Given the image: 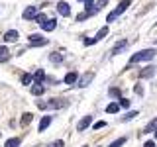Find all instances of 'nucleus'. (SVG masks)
Listing matches in <instances>:
<instances>
[{
  "label": "nucleus",
  "mask_w": 157,
  "mask_h": 147,
  "mask_svg": "<svg viewBox=\"0 0 157 147\" xmlns=\"http://www.w3.org/2000/svg\"><path fill=\"white\" fill-rule=\"evenodd\" d=\"M155 49H141V51L134 53V55L130 57V65H134V63H141V61H151V59L155 57Z\"/></svg>",
  "instance_id": "1"
},
{
  "label": "nucleus",
  "mask_w": 157,
  "mask_h": 147,
  "mask_svg": "<svg viewBox=\"0 0 157 147\" xmlns=\"http://www.w3.org/2000/svg\"><path fill=\"white\" fill-rule=\"evenodd\" d=\"M67 106V100H61V98H53V100H39L37 102V108L39 110H59V108H65Z\"/></svg>",
  "instance_id": "2"
},
{
  "label": "nucleus",
  "mask_w": 157,
  "mask_h": 147,
  "mask_svg": "<svg viewBox=\"0 0 157 147\" xmlns=\"http://www.w3.org/2000/svg\"><path fill=\"white\" fill-rule=\"evenodd\" d=\"M130 4H132V0H122V2L116 6V10H114V12H110V14L106 16V22H114V20H116L118 16H120V14L124 12V10H126L128 6H130Z\"/></svg>",
  "instance_id": "3"
},
{
  "label": "nucleus",
  "mask_w": 157,
  "mask_h": 147,
  "mask_svg": "<svg viewBox=\"0 0 157 147\" xmlns=\"http://www.w3.org/2000/svg\"><path fill=\"white\" fill-rule=\"evenodd\" d=\"M45 43H47V39L41 37L39 33H32V36H29V45L32 47H41V45H45Z\"/></svg>",
  "instance_id": "4"
},
{
  "label": "nucleus",
  "mask_w": 157,
  "mask_h": 147,
  "mask_svg": "<svg viewBox=\"0 0 157 147\" xmlns=\"http://www.w3.org/2000/svg\"><path fill=\"white\" fill-rule=\"evenodd\" d=\"M128 45H130V41H128V39H120V41L112 47V55H120V53H124L126 49H128Z\"/></svg>",
  "instance_id": "5"
},
{
  "label": "nucleus",
  "mask_w": 157,
  "mask_h": 147,
  "mask_svg": "<svg viewBox=\"0 0 157 147\" xmlns=\"http://www.w3.org/2000/svg\"><path fill=\"white\" fill-rule=\"evenodd\" d=\"M106 33H108V26H104V28H100V29H98V33H96V36H94V39H85V45H92V43L100 41L102 37H106Z\"/></svg>",
  "instance_id": "6"
},
{
  "label": "nucleus",
  "mask_w": 157,
  "mask_h": 147,
  "mask_svg": "<svg viewBox=\"0 0 157 147\" xmlns=\"http://www.w3.org/2000/svg\"><path fill=\"white\" fill-rule=\"evenodd\" d=\"M36 16H37V6H28L22 14L24 20H36Z\"/></svg>",
  "instance_id": "7"
},
{
  "label": "nucleus",
  "mask_w": 157,
  "mask_h": 147,
  "mask_svg": "<svg viewBox=\"0 0 157 147\" xmlns=\"http://www.w3.org/2000/svg\"><path fill=\"white\" fill-rule=\"evenodd\" d=\"M18 37H20V33L16 32V29H8V32L4 33V41H6V43H14V41H18Z\"/></svg>",
  "instance_id": "8"
},
{
  "label": "nucleus",
  "mask_w": 157,
  "mask_h": 147,
  "mask_svg": "<svg viewBox=\"0 0 157 147\" xmlns=\"http://www.w3.org/2000/svg\"><path fill=\"white\" fill-rule=\"evenodd\" d=\"M90 124H92V116H82V120L78 122L77 130H78V131H85V130H86V127L90 126Z\"/></svg>",
  "instance_id": "9"
},
{
  "label": "nucleus",
  "mask_w": 157,
  "mask_h": 147,
  "mask_svg": "<svg viewBox=\"0 0 157 147\" xmlns=\"http://www.w3.org/2000/svg\"><path fill=\"white\" fill-rule=\"evenodd\" d=\"M57 12L61 14L63 18H67L69 14H71V8H69V4H67V2H63V0H61V2L57 4Z\"/></svg>",
  "instance_id": "10"
},
{
  "label": "nucleus",
  "mask_w": 157,
  "mask_h": 147,
  "mask_svg": "<svg viewBox=\"0 0 157 147\" xmlns=\"http://www.w3.org/2000/svg\"><path fill=\"white\" fill-rule=\"evenodd\" d=\"M153 75H155V67H153V65H149V67H145L144 71L140 73V78H151Z\"/></svg>",
  "instance_id": "11"
},
{
  "label": "nucleus",
  "mask_w": 157,
  "mask_h": 147,
  "mask_svg": "<svg viewBox=\"0 0 157 147\" xmlns=\"http://www.w3.org/2000/svg\"><path fill=\"white\" fill-rule=\"evenodd\" d=\"M43 81H45V73H43L41 69H37V71L33 73V85H41Z\"/></svg>",
  "instance_id": "12"
},
{
  "label": "nucleus",
  "mask_w": 157,
  "mask_h": 147,
  "mask_svg": "<svg viewBox=\"0 0 157 147\" xmlns=\"http://www.w3.org/2000/svg\"><path fill=\"white\" fill-rule=\"evenodd\" d=\"M49 126H51V116H43L41 122H39V127H37V130L39 131H45Z\"/></svg>",
  "instance_id": "13"
},
{
  "label": "nucleus",
  "mask_w": 157,
  "mask_h": 147,
  "mask_svg": "<svg viewBox=\"0 0 157 147\" xmlns=\"http://www.w3.org/2000/svg\"><path fill=\"white\" fill-rule=\"evenodd\" d=\"M155 131H157V118H155V120H151L149 124L145 126V130L141 131V134H155Z\"/></svg>",
  "instance_id": "14"
},
{
  "label": "nucleus",
  "mask_w": 157,
  "mask_h": 147,
  "mask_svg": "<svg viewBox=\"0 0 157 147\" xmlns=\"http://www.w3.org/2000/svg\"><path fill=\"white\" fill-rule=\"evenodd\" d=\"M92 78H94V73H86V75L82 77L81 81H78V86H82V88H85V86H88V82H90Z\"/></svg>",
  "instance_id": "15"
},
{
  "label": "nucleus",
  "mask_w": 157,
  "mask_h": 147,
  "mask_svg": "<svg viewBox=\"0 0 157 147\" xmlns=\"http://www.w3.org/2000/svg\"><path fill=\"white\" fill-rule=\"evenodd\" d=\"M6 61H10V51L8 47L0 45V63H6Z\"/></svg>",
  "instance_id": "16"
},
{
  "label": "nucleus",
  "mask_w": 157,
  "mask_h": 147,
  "mask_svg": "<svg viewBox=\"0 0 157 147\" xmlns=\"http://www.w3.org/2000/svg\"><path fill=\"white\" fill-rule=\"evenodd\" d=\"M41 28H43V32H53L57 28V22L55 20H47L45 24H41Z\"/></svg>",
  "instance_id": "17"
},
{
  "label": "nucleus",
  "mask_w": 157,
  "mask_h": 147,
  "mask_svg": "<svg viewBox=\"0 0 157 147\" xmlns=\"http://www.w3.org/2000/svg\"><path fill=\"white\" fill-rule=\"evenodd\" d=\"M45 92V85H33L32 86V94L33 96H41Z\"/></svg>",
  "instance_id": "18"
},
{
  "label": "nucleus",
  "mask_w": 157,
  "mask_h": 147,
  "mask_svg": "<svg viewBox=\"0 0 157 147\" xmlns=\"http://www.w3.org/2000/svg\"><path fill=\"white\" fill-rule=\"evenodd\" d=\"M120 108H122V106H120V102H110V104L106 106V112H108V114H116Z\"/></svg>",
  "instance_id": "19"
},
{
  "label": "nucleus",
  "mask_w": 157,
  "mask_h": 147,
  "mask_svg": "<svg viewBox=\"0 0 157 147\" xmlns=\"http://www.w3.org/2000/svg\"><path fill=\"white\" fill-rule=\"evenodd\" d=\"M75 82H78V75L77 73H69L65 77V85H75Z\"/></svg>",
  "instance_id": "20"
},
{
  "label": "nucleus",
  "mask_w": 157,
  "mask_h": 147,
  "mask_svg": "<svg viewBox=\"0 0 157 147\" xmlns=\"http://www.w3.org/2000/svg\"><path fill=\"white\" fill-rule=\"evenodd\" d=\"M32 120H33V116L29 114V112H24V114H22V120H20V124L26 127V126H29V122H32Z\"/></svg>",
  "instance_id": "21"
},
{
  "label": "nucleus",
  "mask_w": 157,
  "mask_h": 147,
  "mask_svg": "<svg viewBox=\"0 0 157 147\" xmlns=\"http://www.w3.org/2000/svg\"><path fill=\"white\" fill-rule=\"evenodd\" d=\"M20 143H22L20 137H10L6 143H4V147H20Z\"/></svg>",
  "instance_id": "22"
},
{
  "label": "nucleus",
  "mask_w": 157,
  "mask_h": 147,
  "mask_svg": "<svg viewBox=\"0 0 157 147\" xmlns=\"http://www.w3.org/2000/svg\"><path fill=\"white\" fill-rule=\"evenodd\" d=\"M126 141H128V137H118V139L112 141L108 147H122V145H126Z\"/></svg>",
  "instance_id": "23"
},
{
  "label": "nucleus",
  "mask_w": 157,
  "mask_h": 147,
  "mask_svg": "<svg viewBox=\"0 0 157 147\" xmlns=\"http://www.w3.org/2000/svg\"><path fill=\"white\" fill-rule=\"evenodd\" d=\"M136 116H140V112H137V110H132V112H128V114L122 118V122H130V120H134Z\"/></svg>",
  "instance_id": "24"
},
{
  "label": "nucleus",
  "mask_w": 157,
  "mask_h": 147,
  "mask_svg": "<svg viewBox=\"0 0 157 147\" xmlns=\"http://www.w3.org/2000/svg\"><path fill=\"white\" fill-rule=\"evenodd\" d=\"M49 61H51V63H61L63 55H61V53H51V55H49Z\"/></svg>",
  "instance_id": "25"
},
{
  "label": "nucleus",
  "mask_w": 157,
  "mask_h": 147,
  "mask_svg": "<svg viewBox=\"0 0 157 147\" xmlns=\"http://www.w3.org/2000/svg\"><path fill=\"white\" fill-rule=\"evenodd\" d=\"M108 92H110V96H112V98H118V100L122 98V90H120V88H110Z\"/></svg>",
  "instance_id": "26"
},
{
  "label": "nucleus",
  "mask_w": 157,
  "mask_h": 147,
  "mask_svg": "<svg viewBox=\"0 0 157 147\" xmlns=\"http://www.w3.org/2000/svg\"><path fill=\"white\" fill-rule=\"evenodd\" d=\"M29 82H33V77L29 75V73H26V75H22V85H29Z\"/></svg>",
  "instance_id": "27"
},
{
  "label": "nucleus",
  "mask_w": 157,
  "mask_h": 147,
  "mask_svg": "<svg viewBox=\"0 0 157 147\" xmlns=\"http://www.w3.org/2000/svg\"><path fill=\"white\" fill-rule=\"evenodd\" d=\"M104 6H106V0H98V2L94 4V14H96V12H100V10L104 8Z\"/></svg>",
  "instance_id": "28"
},
{
  "label": "nucleus",
  "mask_w": 157,
  "mask_h": 147,
  "mask_svg": "<svg viewBox=\"0 0 157 147\" xmlns=\"http://www.w3.org/2000/svg\"><path fill=\"white\" fill-rule=\"evenodd\" d=\"M36 22L37 24H45L47 22V16H45V14H37V16H36Z\"/></svg>",
  "instance_id": "29"
},
{
  "label": "nucleus",
  "mask_w": 157,
  "mask_h": 147,
  "mask_svg": "<svg viewBox=\"0 0 157 147\" xmlns=\"http://www.w3.org/2000/svg\"><path fill=\"white\" fill-rule=\"evenodd\" d=\"M134 92H136L137 96H144V88H141V85H136L134 86Z\"/></svg>",
  "instance_id": "30"
},
{
  "label": "nucleus",
  "mask_w": 157,
  "mask_h": 147,
  "mask_svg": "<svg viewBox=\"0 0 157 147\" xmlns=\"http://www.w3.org/2000/svg\"><path fill=\"white\" fill-rule=\"evenodd\" d=\"M120 106L122 108H130V100H128V98H120Z\"/></svg>",
  "instance_id": "31"
},
{
  "label": "nucleus",
  "mask_w": 157,
  "mask_h": 147,
  "mask_svg": "<svg viewBox=\"0 0 157 147\" xmlns=\"http://www.w3.org/2000/svg\"><path fill=\"white\" fill-rule=\"evenodd\" d=\"M104 126H106V122H96V124H94V130H102Z\"/></svg>",
  "instance_id": "32"
},
{
  "label": "nucleus",
  "mask_w": 157,
  "mask_h": 147,
  "mask_svg": "<svg viewBox=\"0 0 157 147\" xmlns=\"http://www.w3.org/2000/svg\"><path fill=\"white\" fill-rule=\"evenodd\" d=\"M144 147H155V141H145Z\"/></svg>",
  "instance_id": "33"
},
{
  "label": "nucleus",
  "mask_w": 157,
  "mask_h": 147,
  "mask_svg": "<svg viewBox=\"0 0 157 147\" xmlns=\"http://www.w3.org/2000/svg\"><path fill=\"white\" fill-rule=\"evenodd\" d=\"M51 147H63V141H55V143H53Z\"/></svg>",
  "instance_id": "34"
},
{
  "label": "nucleus",
  "mask_w": 157,
  "mask_h": 147,
  "mask_svg": "<svg viewBox=\"0 0 157 147\" xmlns=\"http://www.w3.org/2000/svg\"><path fill=\"white\" fill-rule=\"evenodd\" d=\"M78 2H86V0H78Z\"/></svg>",
  "instance_id": "35"
},
{
  "label": "nucleus",
  "mask_w": 157,
  "mask_h": 147,
  "mask_svg": "<svg viewBox=\"0 0 157 147\" xmlns=\"http://www.w3.org/2000/svg\"><path fill=\"white\" fill-rule=\"evenodd\" d=\"M155 139H157V131H155Z\"/></svg>",
  "instance_id": "36"
},
{
  "label": "nucleus",
  "mask_w": 157,
  "mask_h": 147,
  "mask_svg": "<svg viewBox=\"0 0 157 147\" xmlns=\"http://www.w3.org/2000/svg\"><path fill=\"white\" fill-rule=\"evenodd\" d=\"M85 147H88V145H85Z\"/></svg>",
  "instance_id": "37"
}]
</instances>
